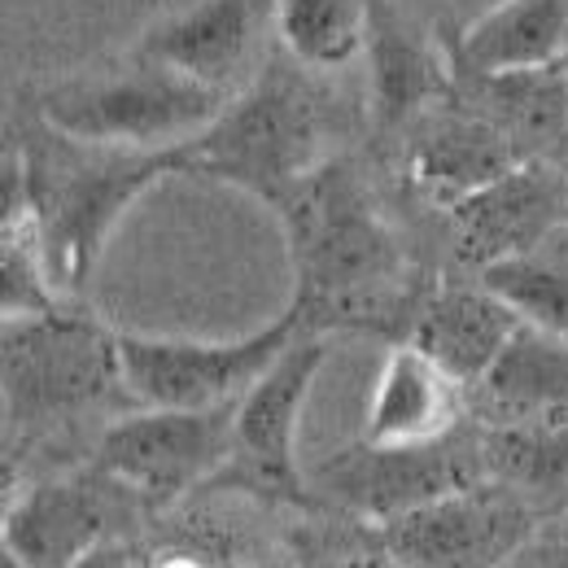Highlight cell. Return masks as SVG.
<instances>
[{
	"mask_svg": "<svg viewBox=\"0 0 568 568\" xmlns=\"http://www.w3.org/2000/svg\"><path fill=\"white\" fill-rule=\"evenodd\" d=\"M276 214L288 236L293 306L306 333H381L407 342L428 293H416V267L355 162L328 158Z\"/></svg>",
	"mask_w": 568,
	"mask_h": 568,
	"instance_id": "obj_1",
	"label": "cell"
},
{
	"mask_svg": "<svg viewBox=\"0 0 568 568\" xmlns=\"http://www.w3.org/2000/svg\"><path fill=\"white\" fill-rule=\"evenodd\" d=\"M171 175H184L180 149L74 141L31 110L4 153V202H22L58 293L79 302L123 214Z\"/></svg>",
	"mask_w": 568,
	"mask_h": 568,
	"instance_id": "obj_2",
	"label": "cell"
},
{
	"mask_svg": "<svg viewBox=\"0 0 568 568\" xmlns=\"http://www.w3.org/2000/svg\"><path fill=\"white\" fill-rule=\"evenodd\" d=\"M0 389L9 442L49 437L128 398L119 333L71 302L44 315H13L0 328Z\"/></svg>",
	"mask_w": 568,
	"mask_h": 568,
	"instance_id": "obj_3",
	"label": "cell"
},
{
	"mask_svg": "<svg viewBox=\"0 0 568 568\" xmlns=\"http://www.w3.org/2000/svg\"><path fill=\"white\" fill-rule=\"evenodd\" d=\"M180 158L184 175L232 184L281 211L284 197L328 162L320 97L302 74L276 62L254 74L202 136L180 144Z\"/></svg>",
	"mask_w": 568,
	"mask_h": 568,
	"instance_id": "obj_4",
	"label": "cell"
},
{
	"mask_svg": "<svg viewBox=\"0 0 568 568\" xmlns=\"http://www.w3.org/2000/svg\"><path fill=\"white\" fill-rule=\"evenodd\" d=\"M227 101V92L132 53V62L119 71L44 88L31 110L74 141L110 149H180L202 136Z\"/></svg>",
	"mask_w": 568,
	"mask_h": 568,
	"instance_id": "obj_5",
	"label": "cell"
},
{
	"mask_svg": "<svg viewBox=\"0 0 568 568\" xmlns=\"http://www.w3.org/2000/svg\"><path fill=\"white\" fill-rule=\"evenodd\" d=\"M302 333L306 328H302V315L293 302L272 324H263L236 342L119 333L123 385L136 407H171V412L236 407Z\"/></svg>",
	"mask_w": 568,
	"mask_h": 568,
	"instance_id": "obj_6",
	"label": "cell"
},
{
	"mask_svg": "<svg viewBox=\"0 0 568 568\" xmlns=\"http://www.w3.org/2000/svg\"><path fill=\"white\" fill-rule=\"evenodd\" d=\"M477 481H486V450L477 420L455 428L442 442L420 446H372L358 437L355 446L320 459L311 473L315 495L376 529Z\"/></svg>",
	"mask_w": 568,
	"mask_h": 568,
	"instance_id": "obj_7",
	"label": "cell"
},
{
	"mask_svg": "<svg viewBox=\"0 0 568 568\" xmlns=\"http://www.w3.org/2000/svg\"><path fill=\"white\" fill-rule=\"evenodd\" d=\"M328 358V337L302 333L284 351L272 372L236 403L232 420V459L211 486L250 495L258 503L284 507H311L315 490L311 477L297 468V420L311 398V385Z\"/></svg>",
	"mask_w": 568,
	"mask_h": 568,
	"instance_id": "obj_8",
	"label": "cell"
},
{
	"mask_svg": "<svg viewBox=\"0 0 568 568\" xmlns=\"http://www.w3.org/2000/svg\"><path fill=\"white\" fill-rule=\"evenodd\" d=\"M232 420L236 407L214 412H171V407H136L119 416L97 437L92 464L123 486H132L162 511L184 495L211 486L232 459Z\"/></svg>",
	"mask_w": 568,
	"mask_h": 568,
	"instance_id": "obj_9",
	"label": "cell"
},
{
	"mask_svg": "<svg viewBox=\"0 0 568 568\" xmlns=\"http://www.w3.org/2000/svg\"><path fill=\"white\" fill-rule=\"evenodd\" d=\"M144 511L149 503L132 486L88 464L9 498L4 551H13L27 568H74L110 542H128Z\"/></svg>",
	"mask_w": 568,
	"mask_h": 568,
	"instance_id": "obj_10",
	"label": "cell"
},
{
	"mask_svg": "<svg viewBox=\"0 0 568 568\" xmlns=\"http://www.w3.org/2000/svg\"><path fill=\"white\" fill-rule=\"evenodd\" d=\"M551 507L516 495L511 486L477 481L420 511L376 529L385 551L407 568H507L538 534Z\"/></svg>",
	"mask_w": 568,
	"mask_h": 568,
	"instance_id": "obj_11",
	"label": "cell"
},
{
	"mask_svg": "<svg viewBox=\"0 0 568 568\" xmlns=\"http://www.w3.org/2000/svg\"><path fill=\"white\" fill-rule=\"evenodd\" d=\"M450 214L455 254L486 272L507 258L538 254L568 227V175L551 162H520Z\"/></svg>",
	"mask_w": 568,
	"mask_h": 568,
	"instance_id": "obj_12",
	"label": "cell"
},
{
	"mask_svg": "<svg viewBox=\"0 0 568 568\" xmlns=\"http://www.w3.org/2000/svg\"><path fill=\"white\" fill-rule=\"evenodd\" d=\"M272 27L276 0H189L184 9L158 18L132 53L232 97Z\"/></svg>",
	"mask_w": 568,
	"mask_h": 568,
	"instance_id": "obj_13",
	"label": "cell"
},
{
	"mask_svg": "<svg viewBox=\"0 0 568 568\" xmlns=\"http://www.w3.org/2000/svg\"><path fill=\"white\" fill-rule=\"evenodd\" d=\"M511 166H520V153L468 101H442L412 123L407 180L442 211H455L464 197L503 180Z\"/></svg>",
	"mask_w": 568,
	"mask_h": 568,
	"instance_id": "obj_14",
	"label": "cell"
},
{
	"mask_svg": "<svg viewBox=\"0 0 568 568\" xmlns=\"http://www.w3.org/2000/svg\"><path fill=\"white\" fill-rule=\"evenodd\" d=\"M367 88L376 128H407L450 101V58L442 53L416 22H407L389 0H367Z\"/></svg>",
	"mask_w": 568,
	"mask_h": 568,
	"instance_id": "obj_15",
	"label": "cell"
},
{
	"mask_svg": "<svg viewBox=\"0 0 568 568\" xmlns=\"http://www.w3.org/2000/svg\"><path fill=\"white\" fill-rule=\"evenodd\" d=\"M520 324L525 320L481 281L442 284L420 302L407 342L416 351H425L450 381L473 389L503 358L511 337L520 333Z\"/></svg>",
	"mask_w": 568,
	"mask_h": 568,
	"instance_id": "obj_16",
	"label": "cell"
},
{
	"mask_svg": "<svg viewBox=\"0 0 568 568\" xmlns=\"http://www.w3.org/2000/svg\"><path fill=\"white\" fill-rule=\"evenodd\" d=\"M468 416V389L450 381L425 351L412 342H394V351L381 363L363 442L372 446H420L442 442L455 428H464Z\"/></svg>",
	"mask_w": 568,
	"mask_h": 568,
	"instance_id": "obj_17",
	"label": "cell"
},
{
	"mask_svg": "<svg viewBox=\"0 0 568 568\" xmlns=\"http://www.w3.org/2000/svg\"><path fill=\"white\" fill-rule=\"evenodd\" d=\"M468 416L477 425L568 428V342L520 324L495 367L468 389Z\"/></svg>",
	"mask_w": 568,
	"mask_h": 568,
	"instance_id": "obj_18",
	"label": "cell"
},
{
	"mask_svg": "<svg viewBox=\"0 0 568 568\" xmlns=\"http://www.w3.org/2000/svg\"><path fill=\"white\" fill-rule=\"evenodd\" d=\"M477 97L468 101L481 119H490L511 141L520 162H551L568 158V62L511 74H473Z\"/></svg>",
	"mask_w": 568,
	"mask_h": 568,
	"instance_id": "obj_19",
	"label": "cell"
},
{
	"mask_svg": "<svg viewBox=\"0 0 568 568\" xmlns=\"http://www.w3.org/2000/svg\"><path fill=\"white\" fill-rule=\"evenodd\" d=\"M468 74H511L568 62V0H495L450 49Z\"/></svg>",
	"mask_w": 568,
	"mask_h": 568,
	"instance_id": "obj_20",
	"label": "cell"
},
{
	"mask_svg": "<svg viewBox=\"0 0 568 568\" xmlns=\"http://www.w3.org/2000/svg\"><path fill=\"white\" fill-rule=\"evenodd\" d=\"M486 481L511 486L542 507H568V428L481 425Z\"/></svg>",
	"mask_w": 568,
	"mask_h": 568,
	"instance_id": "obj_21",
	"label": "cell"
},
{
	"mask_svg": "<svg viewBox=\"0 0 568 568\" xmlns=\"http://www.w3.org/2000/svg\"><path fill=\"white\" fill-rule=\"evenodd\" d=\"M367 0H276V36L306 71H337L367 49Z\"/></svg>",
	"mask_w": 568,
	"mask_h": 568,
	"instance_id": "obj_22",
	"label": "cell"
},
{
	"mask_svg": "<svg viewBox=\"0 0 568 568\" xmlns=\"http://www.w3.org/2000/svg\"><path fill=\"white\" fill-rule=\"evenodd\" d=\"M547 245L538 254L507 258V263L477 272V281L495 288L525 324L568 342V254H551Z\"/></svg>",
	"mask_w": 568,
	"mask_h": 568,
	"instance_id": "obj_23",
	"label": "cell"
},
{
	"mask_svg": "<svg viewBox=\"0 0 568 568\" xmlns=\"http://www.w3.org/2000/svg\"><path fill=\"white\" fill-rule=\"evenodd\" d=\"M0 306H4V320L44 315V311L67 306V297L58 293V284L49 276L40 236H36L31 219L22 211V202H4V223H0Z\"/></svg>",
	"mask_w": 568,
	"mask_h": 568,
	"instance_id": "obj_24",
	"label": "cell"
},
{
	"mask_svg": "<svg viewBox=\"0 0 568 568\" xmlns=\"http://www.w3.org/2000/svg\"><path fill=\"white\" fill-rule=\"evenodd\" d=\"M74 568H141V547H132V542H110V547L92 551L88 560H79Z\"/></svg>",
	"mask_w": 568,
	"mask_h": 568,
	"instance_id": "obj_25",
	"label": "cell"
},
{
	"mask_svg": "<svg viewBox=\"0 0 568 568\" xmlns=\"http://www.w3.org/2000/svg\"><path fill=\"white\" fill-rule=\"evenodd\" d=\"M337 568H407V565H398V560L385 551V542H381L376 551H355V556H346Z\"/></svg>",
	"mask_w": 568,
	"mask_h": 568,
	"instance_id": "obj_26",
	"label": "cell"
},
{
	"mask_svg": "<svg viewBox=\"0 0 568 568\" xmlns=\"http://www.w3.org/2000/svg\"><path fill=\"white\" fill-rule=\"evenodd\" d=\"M490 4H495V0H490Z\"/></svg>",
	"mask_w": 568,
	"mask_h": 568,
	"instance_id": "obj_27",
	"label": "cell"
}]
</instances>
